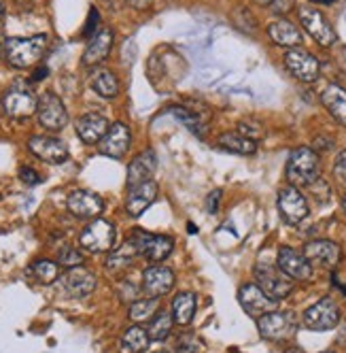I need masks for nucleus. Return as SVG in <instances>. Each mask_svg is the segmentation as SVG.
I'll use <instances>...</instances> for the list:
<instances>
[{
	"instance_id": "29",
	"label": "nucleus",
	"mask_w": 346,
	"mask_h": 353,
	"mask_svg": "<svg viewBox=\"0 0 346 353\" xmlns=\"http://www.w3.org/2000/svg\"><path fill=\"white\" fill-rule=\"evenodd\" d=\"M149 343H151L149 332L142 325H132L119 339V353H142L149 347Z\"/></svg>"
},
{
	"instance_id": "45",
	"label": "nucleus",
	"mask_w": 346,
	"mask_h": 353,
	"mask_svg": "<svg viewBox=\"0 0 346 353\" xmlns=\"http://www.w3.org/2000/svg\"><path fill=\"white\" fill-rule=\"evenodd\" d=\"M47 74H49V68L47 66H39L32 72V81H43V79H47Z\"/></svg>"
},
{
	"instance_id": "12",
	"label": "nucleus",
	"mask_w": 346,
	"mask_h": 353,
	"mask_svg": "<svg viewBox=\"0 0 346 353\" xmlns=\"http://www.w3.org/2000/svg\"><path fill=\"white\" fill-rule=\"evenodd\" d=\"M238 302H240V307L244 309V313L249 317H253V319H259L261 315H266L270 311H277V305H279V300L270 298L257 283L240 285Z\"/></svg>"
},
{
	"instance_id": "34",
	"label": "nucleus",
	"mask_w": 346,
	"mask_h": 353,
	"mask_svg": "<svg viewBox=\"0 0 346 353\" xmlns=\"http://www.w3.org/2000/svg\"><path fill=\"white\" fill-rule=\"evenodd\" d=\"M170 113L175 115L189 132H193L195 137H200V139H206V125H204V121L200 117H197V113H191L185 107H170Z\"/></svg>"
},
{
	"instance_id": "51",
	"label": "nucleus",
	"mask_w": 346,
	"mask_h": 353,
	"mask_svg": "<svg viewBox=\"0 0 346 353\" xmlns=\"http://www.w3.org/2000/svg\"><path fill=\"white\" fill-rule=\"evenodd\" d=\"M3 17H5V7H3V3H0V21H3Z\"/></svg>"
},
{
	"instance_id": "20",
	"label": "nucleus",
	"mask_w": 346,
	"mask_h": 353,
	"mask_svg": "<svg viewBox=\"0 0 346 353\" xmlns=\"http://www.w3.org/2000/svg\"><path fill=\"white\" fill-rule=\"evenodd\" d=\"M28 149L47 164H62L68 160L66 143L56 137H32L28 141Z\"/></svg>"
},
{
	"instance_id": "52",
	"label": "nucleus",
	"mask_w": 346,
	"mask_h": 353,
	"mask_svg": "<svg viewBox=\"0 0 346 353\" xmlns=\"http://www.w3.org/2000/svg\"><path fill=\"white\" fill-rule=\"evenodd\" d=\"M5 56V45H0V58Z\"/></svg>"
},
{
	"instance_id": "35",
	"label": "nucleus",
	"mask_w": 346,
	"mask_h": 353,
	"mask_svg": "<svg viewBox=\"0 0 346 353\" xmlns=\"http://www.w3.org/2000/svg\"><path fill=\"white\" fill-rule=\"evenodd\" d=\"M172 323H175V317L168 311H158V315L149 321V327H147V332H149V339L151 341H166L172 332Z\"/></svg>"
},
{
	"instance_id": "43",
	"label": "nucleus",
	"mask_w": 346,
	"mask_h": 353,
	"mask_svg": "<svg viewBox=\"0 0 346 353\" xmlns=\"http://www.w3.org/2000/svg\"><path fill=\"white\" fill-rule=\"evenodd\" d=\"M334 143H332V139H325V137H316L314 139V151H316V154H318V151H327L329 147H332Z\"/></svg>"
},
{
	"instance_id": "26",
	"label": "nucleus",
	"mask_w": 346,
	"mask_h": 353,
	"mask_svg": "<svg viewBox=\"0 0 346 353\" xmlns=\"http://www.w3.org/2000/svg\"><path fill=\"white\" fill-rule=\"evenodd\" d=\"M321 103L327 109V113L340 123L346 125V90L338 83L327 85L321 92Z\"/></svg>"
},
{
	"instance_id": "2",
	"label": "nucleus",
	"mask_w": 346,
	"mask_h": 353,
	"mask_svg": "<svg viewBox=\"0 0 346 353\" xmlns=\"http://www.w3.org/2000/svg\"><path fill=\"white\" fill-rule=\"evenodd\" d=\"M47 47V34H34L28 39H7L5 41V58L13 68H28L36 64Z\"/></svg>"
},
{
	"instance_id": "9",
	"label": "nucleus",
	"mask_w": 346,
	"mask_h": 353,
	"mask_svg": "<svg viewBox=\"0 0 346 353\" xmlns=\"http://www.w3.org/2000/svg\"><path fill=\"white\" fill-rule=\"evenodd\" d=\"M132 241L138 249V254L144 256L149 262H164L170 258V254L175 251V239L164 236V234H151L136 230L132 234Z\"/></svg>"
},
{
	"instance_id": "46",
	"label": "nucleus",
	"mask_w": 346,
	"mask_h": 353,
	"mask_svg": "<svg viewBox=\"0 0 346 353\" xmlns=\"http://www.w3.org/2000/svg\"><path fill=\"white\" fill-rule=\"evenodd\" d=\"M128 5L134 7V9H147L151 5V0H128Z\"/></svg>"
},
{
	"instance_id": "8",
	"label": "nucleus",
	"mask_w": 346,
	"mask_h": 353,
	"mask_svg": "<svg viewBox=\"0 0 346 353\" xmlns=\"http://www.w3.org/2000/svg\"><path fill=\"white\" fill-rule=\"evenodd\" d=\"M300 23L302 28L321 45V47H332L338 41V34L329 19L314 7H300Z\"/></svg>"
},
{
	"instance_id": "4",
	"label": "nucleus",
	"mask_w": 346,
	"mask_h": 353,
	"mask_svg": "<svg viewBox=\"0 0 346 353\" xmlns=\"http://www.w3.org/2000/svg\"><path fill=\"white\" fill-rule=\"evenodd\" d=\"M255 283L274 300H285L293 292V281L274 264L270 262H257L255 264Z\"/></svg>"
},
{
	"instance_id": "25",
	"label": "nucleus",
	"mask_w": 346,
	"mask_h": 353,
	"mask_svg": "<svg viewBox=\"0 0 346 353\" xmlns=\"http://www.w3.org/2000/svg\"><path fill=\"white\" fill-rule=\"evenodd\" d=\"M158 168V156H155V151L151 149H147L142 151V154H138L130 166H128V190L130 188H136L144 181H151V176Z\"/></svg>"
},
{
	"instance_id": "16",
	"label": "nucleus",
	"mask_w": 346,
	"mask_h": 353,
	"mask_svg": "<svg viewBox=\"0 0 346 353\" xmlns=\"http://www.w3.org/2000/svg\"><path fill=\"white\" fill-rule=\"evenodd\" d=\"M68 211L79 219H98L105 211V200L87 190H75L66 200Z\"/></svg>"
},
{
	"instance_id": "19",
	"label": "nucleus",
	"mask_w": 346,
	"mask_h": 353,
	"mask_svg": "<svg viewBox=\"0 0 346 353\" xmlns=\"http://www.w3.org/2000/svg\"><path fill=\"white\" fill-rule=\"evenodd\" d=\"M3 109L13 119H26L36 113L39 109V98L30 94L28 90H9L3 98Z\"/></svg>"
},
{
	"instance_id": "17",
	"label": "nucleus",
	"mask_w": 346,
	"mask_h": 353,
	"mask_svg": "<svg viewBox=\"0 0 346 353\" xmlns=\"http://www.w3.org/2000/svg\"><path fill=\"white\" fill-rule=\"evenodd\" d=\"M302 254L308 258V262L312 266H321V268H336L342 260V249L338 243L327 241V239H316V241H308L304 245Z\"/></svg>"
},
{
	"instance_id": "1",
	"label": "nucleus",
	"mask_w": 346,
	"mask_h": 353,
	"mask_svg": "<svg viewBox=\"0 0 346 353\" xmlns=\"http://www.w3.org/2000/svg\"><path fill=\"white\" fill-rule=\"evenodd\" d=\"M287 181L295 188H310L316 179H321V160L312 147H298L289 154L287 160Z\"/></svg>"
},
{
	"instance_id": "24",
	"label": "nucleus",
	"mask_w": 346,
	"mask_h": 353,
	"mask_svg": "<svg viewBox=\"0 0 346 353\" xmlns=\"http://www.w3.org/2000/svg\"><path fill=\"white\" fill-rule=\"evenodd\" d=\"M109 119L100 113H85L77 121V137L87 145H98L109 132Z\"/></svg>"
},
{
	"instance_id": "21",
	"label": "nucleus",
	"mask_w": 346,
	"mask_h": 353,
	"mask_svg": "<svg viewBox=\"0 0 346 353\" xmlns=\"http://www.w3.org/2000/svg\"><path fill=\"white\" fill-rule=\"evenodd\" d=\"M158 198V183L144 181L136 188H130L128 198H126V211L130 217H140L147 209H149Z\"/></svg>"
},
{
	"instance_id": "38",
	"label": "nucleus",
	"mask_w": 346,
	"mask_h": 353,
	"mask_svg": "<svg viewBox=\"0 0 346 353\" xmlns=\"http://www.w3.org/2000/svg\"><path fill=\"white\" fill-rule=\"evenodd\" d=\"M334 179L338 185H342L346 190V149L340 151L334 160Z\"/></svg>"
},
{
	"instance_id": "30",
	"label": "nucleus",
	"mask_w": 346,
	"mask_h": 353,
	"mask_svg": "<svg viewBox=\"0 0 346 353\" xmlns=\"http://www.w3.org/2000/svg\"><path fill=\"white\" fill-rule=\"evenodd\" d=\"M219 147L230 151V154H238V156H253L257 151V143L246 139L238 132H224L219 139H217Z\"/></svg>"
},
{
	"instance_id": "11",
	"label": "nucleus",
	"mask_w": 346,
	"mask_h": 353,
	"mask_svg": "<svg viewBox=\"0 0 346 353\" xmlns=\"http://www.w3.org/2000/svg\"><path fill=\"white\" fill-rule=\"evenodd\" d=\"M285 66H287V70L293 74V77L298 79V81H302V83H312V81L318 79V74H321L318 60L310 52L302 49V47L287 49Z\"/></svg>"
},
{
	"instance_id": "28",
	"label": "nucleus",
	"mask_w": 346,
	"mask_h": 353,
	"mask_svg": "<svg viewBox=\"0 0 346 353\" xmlns=\"http://www.w3.org/2000/svg\"><path fill=\"white\" fill-rule=\"evenodd\" d=\"M195 307H197L195 294H191V292L177 294L175 300H172V317H175V323L189 325L195 317Z\"/></svg>"
},
{
	"instance_id": "7",
	"label": "nucleus",
	"mask_w": 346,
	"mask_h": 353,
	"mask_svg": "<svg viewBox=\"0 0 346 353\" xmlns=\"http://www.w3.org/2000/svg\"><path fill=\"white\" fill-rule=\"evenodd\" d=\"M36 119L45 130L58 132L66 128L68 123V111L62 103V98L54 92H45L39 98V109H36Z\"/></svg>"
},
{
	"instance_id": "22",
	"label": "nucleus",
	"mask_w": 346,
	"mask_h": 353,
	"mask_svg": "<svg viewBox=\"0 0 346 353\" xmlns=\"http://www.w3.org/2000/svg\"><path fill=\"white\" fill-rule=\"evenodd\" d=\"M113 41H115V34H113L111 28H102L100 32H96L89 39L85 52H83V64L85 66H98V64H102L109 58V54H111Z\"/></svg>"
},
{
	"instance_id": "27",
	"label": "nucleus",
	"mask_w": 346,
	"mask_h": 353,
	"mask_svg": "<svg viewBox=\"0 0 346 353\" xmlns=\"http://www.w3.org/2000/svg\"><path fill=\"white\" fill-rule=\"evenodd\" d=\"M138 256H140V254H138V249H136L134 241L128 239L121 247H117V249L111 251V256L107 258V270H109V272H121V270H126V268L132 266V262H134Z\"/></svg>"
},
{
	"instance_id": "53",
	"label": "nucleus",
	"mask_w": 346,
	"mask_h": 353,
	"mask_svg": "<svg viewBox=\"0 0 346 353\" xmlns=\"http://www.w3.org/2000/svg\"><path fill=\"white\" fill-rule=\"evenodd\" d=\"M321 353H336V351H321Z\"/></svg>"
},
{
	"instance_id": "23",
	"label": "nucleus",
	"mask_w": 346,
	"mask_h": 353,
	"mask_svg": "<svg viewBox=\"0 0 346 353\" xmlns=\"http://www.w3.org/2000/svg\"><path fill=\"white\" fill-rule=\"evenodd\" d=\"M268 37L270 41L279 45V47H287V49H293V47H300L304 37L300 32V28L291 23L289 19L285 17H279L274 21L268 23Z\"/></svg>"
},
{
	"instance_id": "32",
	"label": "nucleus",
	"mask_w": 346,
	"mask_h": 353,
	"mask_svg": "<svg viewBox=\"0 0 346 353\" xmlns=\"http://www.w3.org/2000/svg\"><path fill=\"white\" fill-rule=\"evenodd\" d=\"M91 88L102 98H115L119 94V81L111 70H98L91 77Z\"/></svg>"
},
{
	"instance_id": "3",
	"label": "nucleus",
	"mask_w": 346,
	"mask_h": 353,
	"mask_svg": "<svg viewBox=\"0 0 346 353\" xmlns=\"http://www.w3.org/2000/svg\"><path fill=\"white\" fill-rule=\"evenodd\" d=\"M261 339L272 343H287L298 334V317L293 311H270L257 319Z\"/></svg>"
},
{
	"instance_id": "36",
	"label": "nucleus",
	"mask_w": 346,
	"mask_h": 353,
	"mask_svg": "<svg viewBox=\"0 0 346 353\" xmlns=\"http://www.w3.org/2000/svg\"><path fill=\"white\" fill-rule=\"evenodd\" d=\"M236 132L242 134V137H246V139L255 141V143H259V141L266 137L263 125H261V121H257V119H242V121L238 123Z\"/></svg>"
},
{
	"instance_id": "37",
	"label": "nucleus",
	"mask_w": 346,
	"mask_h": 353,
	"mask_svg": "<svg viewBox=\"0 0 346 353\" xmlns=\"http://www.w3.org/2000/svg\"><path fill=\"white\" fill-rule=\"evenodd\" d=\"M83 254L75 247H62L60 254H58V264L60 266H66V268H77V266H83Z\"/></svg>"
},
{
	"instance_id": "31",
	"label": "nucleus",
	"mask_w": 346,
	"mask_h": 353,
	"mask_svg": "<svg viewBox=\"0 0 346 353\" xmlns=\"http://www.w3.org/2000/svg\"><path fill=\"white\" fill-rule=\"evenodd\" d=\"M160 311V298H138L136 302H132L130 305V319L134 323H144V321H149L158 315Z\"/></svg>"
},
{
	"instance_id": "40",
	"label": "nucleus",
	"mask_w": 346,
	"mask_h": 353,
	"mask_svg": "<svg viewBox=\"0 0 346 353\" xmlns=\"http://www.w3.org/2000/svg\"><path fill=\"white\" fill-rule=\"evenodd\" d=\"M19 179L26 183V185H39L43 179H41V174L34 170V168H30V166H21L19 168Z\"/></svg>"
},
{
	"instance_id": "10",
	"label": "nucleus",
	"mask_w": 346,
	"mask_h": 353,
	"mask_svg": "<svg viewBox=\"0 0 346 353\" xmlns=\"http://www.w3.org/2000/svg\"><path fill=\"white\" fill-rule=\"evenodd\" d=\"M277 205H279L281 217H283L287 223H291V225L302 223V221L308 217V213H310L306 196L300 192V188H295V185H285V188L279 192Z\"/></svg>"
},
{
	"instance_id": "44",
	"label": "nucleus",
	"mask_w": 346,
	"mask_h": 353,
	"mask_svg": "<svg viewBox=\"0 0 346 353\" xmlns=\"http://www.w3.org/2000/svg\"><path fill=\"white\" fill-rule=\"evenodd\" d=\"M219 198H221V192H213V194L208 196V203H206V207H208V213H217V207H219Z\"/></svg>"
},
{
	"instance_id": "6",
	"label": "nucleus",
	"mask_w": 346,
	"mask_h": 353,
	"mask_svg": "<svg viewBox=\"0 0 346 353\" xmlns=\"http://www.w3.org/2000/svg\"><path fill=\"white\" fill-rule=\"evenodd\" d=\"M302 319H304V325L312 332H329L340 323L342 311L334 298H321L318 302H314L312 307L304 311Z\"/></svg>"
},
{
	"instance_id": "18",
	"label": "nucleus",
	"mask_w": 346,
	"mask_h": 353,
	"mask_svg": "<svg viewBox=\"0 0 346 353\" xmlns=\"http://www.w3.org/2000/svg\"><path fill=\"white\" fill-rule=\"evenodd\" d=\"M130 143H132V132L126 123H113L109 132L105 134V139L98 143V149H100L102 156H109L113 160H121L123 156L128 154L130 149Z\"/></svg>"
},
{
	"instance_id": "54",
	"label": "nucleus",
	"mask_w": 346,
	"mask_h": 353,
	"mask_svg": "<svg viewBox=\"0 0 346 353\" xmlns=\"http://www.w3.org/2000/svg\"><path fill=\"white\" fill-rule=\"evenodd\" d=\"M230 353H240V351H236V349H232V351H230Z\"/></svg>"
},
{
	"instance_id": "42",
	"label": "nucleus",
	"mask_w": 346,
	"mask_h": 353,
	"mask_svg": "<svg viewBox=\"0 0 346 353\" xmlns=\"http://www.w3.org/2000/svg\"><path fill=\"white\" fill-rule=\"evenodd\" d=\"M98 21H100V15H98V11H96V9H91V11H89V17H87V26L83 28V37L91 39V37L96 34Z\"/></svg>"
},
{
	"instance_id": "13",
	"label": "nucleus",
	"mask_w": 346,
	"mask_h": 353,
	"mask_svg": "<svg viewBox=\"0 0 346 353\" xmlns=\"http://www.w3.org/2000/svg\"><path fill=\"white\" fill-rule=\"evenodd\" d=\"M277 266L289 276L291 281H310L312 272H314L308 258L293 247H281L279 249Z\"/></svg>"
},
{
	"instance_id": "41",
	"label": "nucleus",
	"mask_w": 346,
	"mask_h": 353,
	"mask_svg": "<svg viewBox=\"0 0 346 353\" xmlns=\"http://www.w3.org/2000/svg\"><path fill=\"white\" fill-rule=\"evenodd\" d=\"M293 7H295V0H272V5H270L272 13H277L281 17L287 15V13H291Z\"/></svg>"
},
{
	"instance_id": "5",
	"label": "nucleus",
	"mask_w": 346,
	"mask_h": 353,
	"mask_svg": "<svg viewBox=\"0 0 346 353\" xmlns=\"http://www.w3.org/2000/svg\"><path fill=\"white\" fill-rule=\"evenodd\" d=\"M115 225L107 219H91L79 234V245L89 254H107L115 247Z\"/></svg>"
},
{
	"instance_id": "39",
	"label": "nucleus",
	"mask_w": 346,
	"mask_h": 353,
	"mask_svg": "<svg viewBox=\"0 0 346 353\" xmlns=\"http://www.w3.org/2000/svg\"><path fill=\"white\" fill-rule=\"evenodd\" d=\"M177 353H200V341H197L193 334H183L177 341Z\"/></svg>"
},
{
	"instance_id": "50",
	"label": "nucleus",
	"mask_w": 346,
	"mask_h": 353,
	"mask_svg": "<svg viewBox=\"0 0 346 353\" xmlns=\"http://www.w3.org/2000/svg\"><path fill=\"white\" fill-rule=\"evenodd\" d=\"M342 209H344V213H346V192L342 194Z\"/></svg>"
},
{
	"instance_id": "49",
	"label": "nucleus",
	"mask_w": 346,
	"mask_h": 353,
	"mask_svg": "<svg viewBox=\"0 0 346 353\" xmlns=\"http://www.w3.org/2000/svg\"><path fill=\"white\" fill-rule=\"evenodd\" d=\"M257 5H261V7H268V5H272V0H255Z\"/></svg>"
},
{
	"instance_id": "48",
	"label": "nucleus",
	"mask_w": 346,
	"mask_h": 353,
	"mask_svg": "<svg viewBox=\"0 0 346 353\" xmlns=\"http://www.w3.org/2000/svg\"><path fill=\"white\" fill-rule=\"evenodd\" d=\"M285 353H304V351H302L300 347H287V351H285Z\"/></svg>"
},
{
	"instance_id": "15",
	"label": "nucleus",
	"mask_w": 346,
	"mask_h": 353,
	"mask_svg": "<svg viewBox=\"0 0 346 353\" xmlns=\"http://www.w3.org/2000/svg\"><path fill=\"white\" fill-rule=\"evenodd\" d=\"M58 288L68 298H85L96 290V274L83 266L68 268V272L58 281Z\"/></svg>"
},
{
	"instance_id": "47",
	"label": "nucleus",
	"mask_w": 346,
	"mask_h": 353,
	"mask_svg": "<svg viewBox=\"0 0 346 353\" xmlns=\"http://www.w3.org/2000/svg\"><path fill=\"white\" fill-rule=\"evenodd\" d=\"M310 3H314V5H334L336 0H310Z\"/></svg>"
},
{
	"instance_id": "14",
	"label": "nucleus",
	"mask_w": 346,
	"mask_h": 353,
	"mask_svg": "<svg viewBox=\"0 0 346 353\" xmlns=\"http://www.w3.org/2000/svg\"><path fill=\"white\" fill-rule=\"evenodd\" d=\"M177 283V274L168 266H149L142 272V294L147 298H162L172 292Z\"/></svg>"
},
{
	"instance_id": "33",
	"label": "nucleus",
	"mask_w": 346,
	"mask_h": 353,
	"mask_svg": "<svg viewBox=\"0 0 346 353\" xmlns=\"http://www.w3.org/2000/svg\"><path fill=\"white\" fill-rule=\"evenodd\" d=\"M30 272L41 285H52V283H56L60 279V264L43 258V260H36L30 266Z\"/></svg>"
}]
</instances>
